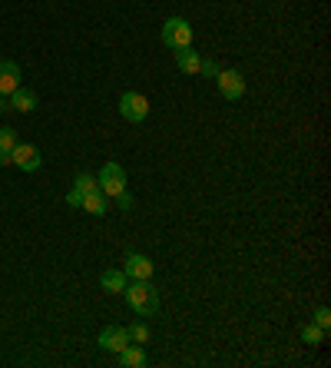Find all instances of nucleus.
Listing matches in <instances>:
<instances>
[{
	"label": "nucleus",
	"instance_id": "1",
	"mask_svg": "<svg viewBox=\"0 0 331 368\" xmlns=\"http://www.w3.org/2000/svg\"><path fill=\"white\" fill-rule=\"evenodd\" d=\"M123 295H126L129 309H133L136 316L153 318L156 312H159V295H156V289L149 285V279H133V282H126Z\"/></svg>",
	"mask_w": 331,
	"mask_h": 368
},
{
	"label": "nucleus",
	"instance_id": "2",
	"mask_svg": "<svg viewBox=\"0 0 331 368\" xmlns=\"http://www.w3.org/2000/svg\"><path fill=\"white\" fill-rule=\"evenodd\" d=\"M163 43L169 50H182V47H192V27L189 20L182 17H169L163 24Z\"/></svg>",
	"mask_w": 331,
	"mask_h": 368
},
{
	"label": "nucleus",
	"instance_id": "3",
	"mask_svg": "<svg viewBox=\"0 0 331 368\" xmlns=\"http://www.w3.org/2000/svg\"><path fill=\"white\" fill-rule=\"evenodd\" d=\"M119 116L126 120V123H142L146 116H149V100L142 97V93H123L119 97Z\"/></svg>",
	"mask_w": 331,
	"mask_h": 368
},
{
	"label": "nucleus",
	"instance_id": "4",
	"mask_svg": "<svg viewBox=\"0 0 331 368\" xmlns=\"http://www.w3.org/2000/svg\"><path fill=\"white\" fill-rule=\"evenodd\" d=\"M100 190L106 192L110 199H116L119 192L126 190V169H123L119 163H113V160H110V163H106V166L100 169Z\"/></svg>",
	"mask_w": 331,
	"mask_h": 368
},
{
	"label": "nucleus",
	"instance_id": "5",
	"mask_svg": "<svg viewBox=\"0 0 331 368\" xmlns=\"http://www.w3.org/2000/svg\"><path fill=\"white\" fill-rule=\"evenodd\" d=\"M10 163L20 166L24 173H37L40 163H43V156H40L37 146H30V143H17L10 150Z\"/></svg>",
	"mask_w": 331,
	"mask_h": 368
},
{
	"label": "nucleus",
	"instance_id": "6",
	"mask_svg": "<svg viewBox=\"0 0 331 368\" xmlns=\"http://www.w3.org/2000/svg\"><path fill=\"white\" fill-rule=\"evenodd\" d=\"M219 93L226 100H242L245 97V76L239 70H219Z\"/></svg>",
	"mask_w": 331,
	"mask_h": 368
},
{
	"label": "nucleus",
	"instance_id": "7",
	"mask_svg": "<svg viewBox=\"0 0 331 368\" xmlns=\"http://www.w3.org/2000/svg\"><path fill=\"white\" fill-rule=\"evenodd\" d=\"M100 345L106 352H123L129 345V332L123 329V325H106V329L100 332Z\"/></svg>",
	"mask_w": 331,
	"mask_h": 368
},
{
	"label": "nucleus",
	"instance_id": "8",
	"mask_svg": "<svg viewBox=\"0 0 331 368\" xmlns=\"http://www.w3.org/2000/svg\"><path fill=\"white\" fill-rule=\"evenodd\" d=\"M123 272H126V279H153V259H146L140 253H129Z\"/></svg>",
	"mask_w": 331,
	"mask_h": 368
},
{
	"label": "nucleus",
	"instance_id": "9",
	"mask_svg": "<svg viewBox=\"0 0 331 368\" xmlns=\"http://www.w3.org/2000/svg\"><path fill=\"white\" fill-rule=\"evenodd\" d=\"M20 87V66L13 60H0V97H10Z\"/></svg>",
	"mask_w": 331,
	"mask_h": 368
},
{
	"label": "nucleus",
	"instance_id": "10",
	"mask_svg": "<svg viewBox=\"0 0 331 368\" xmlns=\"http://www.w3.org/2000/svg\"><path fill=\"white\" fill-rule=\"evenodd\" d=\"M37 93H34V90H27V87H17L10 93V106L13 110H20V113H34V110H37Z\"/></svg>",
	"mask_w": 331,
	"mask_h": 368
},
{
	"label": "nucleus",
	"instance_id": "11",
	"mask_svg": "<svg viewBox=\"0 0 331 368\" xmlns=\"http://www.w3.org/2000/svg\"><path fill=\"white\" fill-rule=\"evenodd\" d=\"M80 209H87L89 216H103V213L110 209V196H106L103 190H93V192H87V196H83Z\"/></svg>",
	"mask_w": 331,
	"mask_h": 368
},
{
	"label": "nucleus",
	"instance_id": "12",
	"mask_svg": "<svg viewBox=\"0 0 331 368\" xmlns=\"http://www.w3.org/2000/svg\"><path fill=\"white\" fill-rule=\"evenodd\" d=\"M146 362H149V358H146V348L136 345V342H129L126 348L119 352V365H123V368H142Z\"/></svg>",
	"mask_w": 331,
	"mask_h": 368
},
{
	"label": "nucleus",
	"instance_id": "13",
	"mask_svg": "<svg viewBox=\"0 0 331 368\" xmlns=\"http://www.w3.org/2000/svg\"><path fill=\"white\" fill-rule=\"evenodd\" d=\"M176 64H179V70H182V73L196 76V73H199V66H203V57L192 50V47H182V50H176Z\"/></svg>",
	"mask_w": 331,
	"mask_h": 368
},
{
	"label": "nucleus",
	"instance_id": "14",
	"mask_svg": "<svg viewBox=\"0 0 331 368\" xmlns=\"http://www.w3.org/2000/svg\"><path fill=\"white\" fill-rule=\"evenodd\" d=\"M100 285L106 289V292L123 295V289H126V272H119V269H106V272L100 276Z\"/></svg>",
	"mask_w": 331,
	"mask_h": 368
},
{
	"label": "nucleus",
	"instance_id": "15",
	"mask_svg": "<svg viewBox=\"0 0 331 368\" xmlns=\"http://www.w3.org/2000/svg\"><path fill=\"white\" fill-rule=\"evenodd\" d=\"M73 190H80L83 196H87V192L100 190V179H96V176H89V173H80V176L73 179Z\"/></svg>",
	"mask_w": 331,
	"mask_h": 368
},
{
	"label": "nucleus",
	"instance_id": "16",
	"mask_svg": "<svg viewBox=\"0 0 331 368\" xmlns=\"http://www.w3.org/2000/svg\"><path fill=\"white\" fill-rule=\"evenodd\" d=\"M302 339H305V345H321V342H325V329L311 322V325H305V329H302Z\"/></svg>",
	"mask_w": 331,
	"mask_h": 368
},
{
	"label": "nucleus",
	"instance_id": "17",
	"mask_svg": "<svg viewBox=\"0 0 331 368\" xmlns=\"http://www.w3.org/2000/svg\"><path fill=\"white\" fill-rule=\"evenodd\" d=\"M129 342H136V345H146L149 342V329L142 325V322H136V325H129Z\"/></svg>",
	"mask_w": 331,
	"mask_h": 368
},
{
	"label": "nucleus",
	"instance_id": "18",
	"mask_svg": "<svg viewBox=\"0 0 331 368\" xmlns=\"http://www.w3.org/2000/svg\"><path fill=\"white\" fill-rule=\"evenodd\" d=\"M13 146H17V136H13V129H10V127H0V150L10 153Z\"/></svg>",
	"mask_w": 331,
	"mask_h": 368
},
{
	"label": "nucleus",
	"instance_id": "19",
	"mask_svg": "<svg viewBox=\"0 0 331 368\" xmlns=\"http://www.w3.org/2000/svg\"><path fill=\"white\" fill-rule=\"evenodd\" d=\"M315 325H321V329L328 332V325H331V312H328V309H325V305H321L318 312H315Z\"/></svg>",
	"mask_w": 331,
	"mask_h": 368
},
{
	"label": "nucleus",
	"instance_id": "20",
	"mask_svg": "<svg viewBox=\"0 0 331 368\" xmlns=\"http://www.w3.org/2000/svg\"><path fill=\"white\" fill-rule=\"evenodd\" d=\"M219 70H222V66H219L216 60H203V66H199V73L212 76V80H216V76H219Z\"/></svg>",
	"mask_w": 331,
	"mask_h": 368
},
{
	"label": "nucleus",
	"instance_id": "21",
	"mask_svg": "<svg viewBox=\"0 0 331 368\" xmlns=\"http://www.w3.org/2000/svg\"><path fill=\"white\" fill-rule=\"evenodd\" d=\"M116 206H119L123 213H129V209H133V196H129V192L123 190V192H119V196H116Z\"/></svg>",
	"mask_w": 331,
	"mask_h": 368
},
{
	"label": "nucleus",
	"instance_id": "22",
	"mask_svg": "<svg viewBox=\"0 0 331 368\" xmlns=\"http://www.w3.org/2000/svg\"><path fill=\"white\" fill-rule=\"evenodd\" d=\"M66 203L73 206V209H80V203H83V192H80V190H70V192H66Z\"/></svg>",
	"mask_w": 331,
	"mask_h": 368
},
{
	"label": "nucleus",
	"instance_id": "23",
	"mask_svg": "<svg viewBox=\"0 0 331 368\" xmlns=\"http://www.w3.org/2000/svg\"><path fill=\"white\" fill-rule=\"evenodd\" d=\"M0 166H10V153L0 150Z\"/></svg>",
	"mask_w": 331,
	"mask_h": 368
},
{
	"label": "nucleus",
	"instance_id": "24",
	"mask_svg": "<svg viewBox=\"0 0 331 368\" xmlns=\"http://www.w3.org/2000/svg\"><path fill=\"white\" fill-rule=\"evenodd\" d=\"M3 110H10V103H7V97H0V113H3Z\"/></svg>",
	"mask_w": 331,
	"mask_h": 368
}]
</instances>
